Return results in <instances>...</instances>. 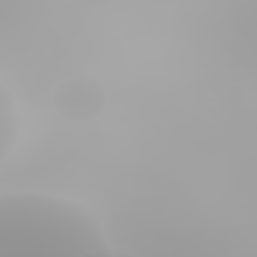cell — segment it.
<instances>
[{
	"label": "cell",
	"instance_id": "cell-1",
	"mask_svg": "<svg viewBox=\"0 0 257 257\" xmlns=\"http://www.w3.org/2000/svg\"><path fill=\"white\" fill-rule=\"evenodd\" d=\"M0 257H112L96 221L48 195L0 199Z\"/></svg>",
	"mask_w": 257,
	"mask_h": 257
},
{
	"label": "cell",
	"instance_id": "cell-2",
	"mask_svg": "<svg viewBox=\"0 0 257 257\" xmlns=\"http://www.w3.org/2000/svg\"><path fill=\"white\" fill-rule=\"evenodd\" d=\"M104 90L98 82L88 78H72L62 82L54 92V104L60 114L86 120L96 116L104 108Z\"/></svg>",
	"mask_w": 257,
	"mask_h": 257
},
{
	"label": "cell",
	"instance_id": "cell-3",
	"mask_svg": "<svg viewBox=\"0 0 257 257\" xmlns=\"http://www.w3.org/2000/svg\"><path fill=\"white\" fill-rule=\"evenodd\" d=\"M112 257H135V255L124 253V251H112Z\"/></svg>",
	"mask_w": 257,
	"mask_h": 257
}]
</instances>
